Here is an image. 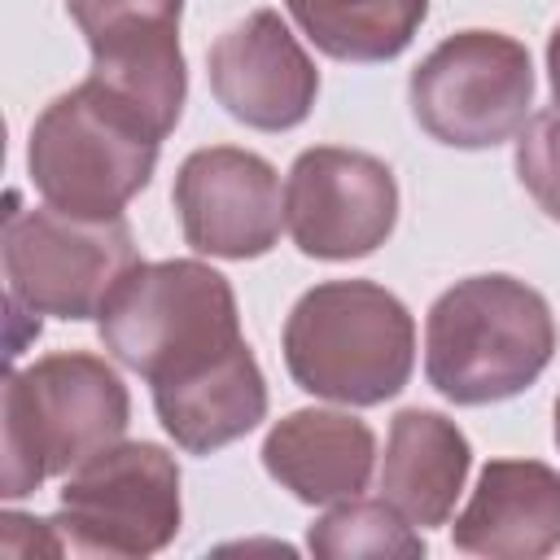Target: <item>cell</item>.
<instances>
[{"mask_svg": "<svg viewBox=\"0 0 560 560\" xmlns=\"http://www.w3.org/2000/svg\"><path fill=\"white\" fill-rule=\"evenodd\" d=\"M131 398L122 376L88 350H52L13 368L0 394V494L22 499L122 442Z\"/></svg>", "mask_w": 560, "mask_h": 560, "instance_id": "cell-1", "label": "cell"}, {"mask_svg": "<svg viewBox=\"0 0 560 560\" xmlns=\"http://www.w3.org/2000/svg\"><path fill=\"white\" fill-rule=\"evenodd\" d=\"M551 354V306L516 276H468L429 306L424 376L446 402H503L529 389Z\"/></svg>", "mask_w": 560, "mask_h": 560, "instance_id": "cell-2", "label": "cell"}, {"mask_svg": "<svg viewBox=\"0 0 560 560\" xmlns=\"http://www.w3.org/2000/svg\"><path fill=\"white\" fill-rule=\"evenodd\" d=\"M284 368L315 398L376 407L411 381L416 319L385 284L324 280L284 319Z\"/></svg>", "mask_w": 560, "mask_h": 560, "instance_id": "cell-3", "label": "cell"}, {"mask_svg": "<svg viewBox=\"0 0 560 560\" xmlns=\"http://www.w3.org/2000/svg\"><path fill=\"white\" fill-rule=\"evenodd\" d=\"M162 136L96 79L52 96L31 127L26 171L39 197L74 219H122L149 188Z\"/></svg>", "mask_w": 560, "mask_h": 560, "instance_id": "cell-4", "label": "cell"}, {"mask_svg": "<svg viewBox=\"0 0 560 560\" xmlns=\"http://www.w3.org/2000/svg\"><path fill=\"white\" fill-rule=\"evenodd\" d=\"M96 332L149 385L184 376L245 341L228 276L197 258L136 262L101 306Z\"/></svg>", "mask_w": 560, "mask_h": 560, "instance_id": "cell-5", "label": "cell"}, {"mask_svg": "<svg viewBox=\"0 0 560 560\" xmlns=\"http://www.w3.org/2000/svg\"><path fill=\"white\" fill-rule=\"evenodd\" d=\"M57 542L70 556L140 560L179 534V464L158 442H114L83 459L57 499Z\"/></svg>", "mask_w": 560, "mask_h": 560, "instance_id": "cell-6", "label": "cell"}, {"mask_svg": "<svg viewBox=\"0 0 560 560\" xmlns=\"http://www.w3.org/2000/svg\"><path fill=\"white\" fill-rule=\"evenodd\" d=\"M4 289L9 306L26 315L92 319L140 262L136 236L122 219H74L57 206L4 214Z\"/></svg>", "mask_w": 560, "mask_h": 560, "instance_id": "cell-7", "label": "cell"}, {"mask_svg": "<svg viewBox=\"0 0 560 560\" xmlns=\"http://www.w3.org/2000/svg\"><path fill=\"white\" fill-rule=\"evenodd\" d=\"M416 122L451 149H494L525 127L534 101L529 48L503 31L446 35L407 83Z\"/></svg>", "mask_w": 560, "mask_h": 560, "instance_id": "cell-8", "label": "cell"}, {"mask_svg": "<svg viewBox=\"0 0 560 560\" xmlns=\"http://www.w3.org/2000/svg\"><path fill=\"white\" fill-rule=\"evenodd\" d=\"M394 219L398 184L381 158L337 144H315L293 158L284 184V228L306 258H363L389 241Z\"/></svg>", "mask_w": 560, "mask_h": 560, "instance_id": "cell-9", "label": "cell"}, {"mask_svg": "<svg viewBox=\"0 0 560 560\" xmlns=\"http://www.w3.org/2000/svg\"><path fill=\"white\" fill-rule=\"evenodd\" d=\"M184 241L210 258H262L280 241L284 206L276 166L236 144L192 149L175 171V192Z\"/></svg>", "mask_w": 560, "mask_h": 560, "instance_id": "cell-10", "label": "cell"}, {"mask_svg": "<svg viewBox=\"0 0 560 560\" xmlns=\"http://www.w3.org/2000/svg\"><path fill=\"white\" fill-rule=\"evenodd\" d=\"M214 101L254 131H289L306 122L319 96V70L276 9L232 22L206 52Z\"/></svg>", "mask_w": 560, "mask_h": 560, "instance_id": "cell-11", "label": "cell"}, {"mask_svg": "<svg viewBox=\"0 0 560 560\" xmlns=\"http://www.w3.org/2000/svg\"><path fill=\"white\" fill-rule=\"evenodd\" d=\"M451 542L486 560H542L560 547V472L542 459H490Z\"/></svg>", "mask_w": 560, "mask_h": 560, "instance_id": "cell-12", "label": "cell"}, {"mask_svg": "<svg viewBox=\"0 0 560 560\" xmlns=\"http://www.w3.org/2000/svg\"><path fill=\"white\" fill-rule=\"evenodd\" d=\"M376 464V433L350 411L302 407L262 438V468L302 503L354 499Z\"/></svg>", "mask_w": 560, "mask_h": 560, "instance_id": "cell-13", "label": "cell"}, {"mask_svg": "<svg viewBox=\"0 0 560 560\" xmlns=\"http://www.w3.org/2000/svg\"><path fill=\"white\" fill-rule=\"evenodd\" d=\"M153 407L179 451L210 455L258 429V420L267 416V381L254 350L241 341L184 376L158 381Z\"/></svg>", "mask_w": 560, "mask_h": 560, "instance_id": "cell-14", "label": "cell"}, {"mask_svg": "<svg viewBox=\"0 0 560 560\" xmlns=\"http://www.w3.org/2000/svg\"><path fill=\"white\" fill-rule=\"evenodd\" d=\"M472 468V446L455 420L429 407H407L389 420V442L381 459V499L411 525H446L464 477Z\"/></svg>", "mask_w": 560, "mask_h": 560, "instance_id": "cell-15", "label": "cell"}, {"mask_svg": "<svg viewBox=\"0 0 560 560\" xmlns=\"http://www.w3.org/2000/svg\"><path fill=\"white\" fill-rule=\"evenodd\" d=\"M284 9L324 57L372 66L416 39L429 0H284Z\"/></svg>", "mask_w": 560, "mask_h": 560, "instance_id": "cell-16", "label": "cell"}, {"mask_svg": "<svg viewBox=\"0 0 560 560\" xmlns=\"http://www.w3.org/2000/svg\"><path fill=\"white\" fill-rule=\"evenodd\" d=\"M306 547L319 560H416L424 538L385 499H341L306 529Z\"/></svg>", "mask_w": 560, "mask_h": 560, "instance_id": "cell-17", "label": "cell"}, {"mask_svg": "<svg viewBox=\"0 0 560 560\" xmlns=\"http://www.w3.org/2000/svg\"><path fill=\"white\" fill-rule=\"evenodd\" d=\"M66 13L83 31L88 48L179 31L184 0H66Z\"/></svg>", "mask_w": 560, "mask_h": 560, "instance_id": "cell-18", "label": "cell"}, {"mask_svg": "<svg viewBox=\"0 0 560 560\" xmlns=\"http://www.w3.org/2000/svg\"><path fill=\"white\" fill-rule=\"evenodd\" d=\"M516 179L538 201V210L560 223V109H542L521 127Z\"/></svg>", "mask_w": 560, "mask_h": 560, "instance_id": "cell-19", "label": "cell"}, {"mask_svg": "<svg viewBox=\"0 0 560 560\" xmlns=\"http://www.w3.org/2000/svg\"><path fill=\"white\" fill-rule=\"evenodd\" d=\"M547 79H551V96H556V105H560V26H556L551 39H547Z\"/></svg>", "mask_w": 560, "mask_h": 560, "instance_id": "cell-20", "label": "cell"}, {"mask_svg": "<svg viewBox=\"0 0 560 560\" xmlns=\"http://www.w3.org/2000/svg\"><path fill=\"white\" fill-rule=\"evenodd\" d=\"M556 446H560V398H556Z\"/></svg>", "mask_w": 560, "mask_h": 560, "instance_id": "cell-21", "label": "cell"}]
</instances>
